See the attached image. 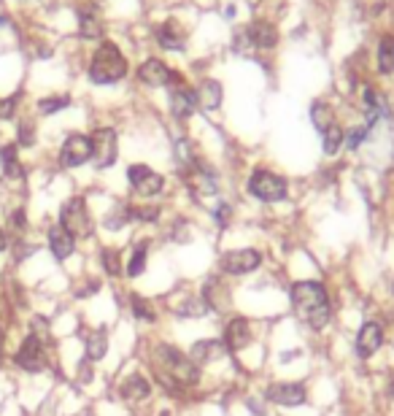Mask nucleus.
Returning a JSON list of instances; mask_svg holds the SVG:
<instances>
[{
  "mask_svg": "<svg viewBox=\"0 0 394 416\" xmlns=\"http://www.w3.org/2000/svg\"><path fill=\"white\" fill-rule=\"evenodd\" d=\"M173 73H176V68H170L165 60L149 57V60L141 62V68H138V81L143 87H149V90H167Z\"/></svg>",
  "mask_w": 394,
  "mask_h": 416,
  "instance_id": "5701e85b",
  "label": "nucleus"
},
{
  "mask_svg": "<svg viewBox=\"0 0 394 416\" xmlns=\"http://www.w3.org/2000/svg\"><path fill=\"white\" fill-rule=\"evenodd\" d=\"M35 143V122L22 119L16 127V146H32Z\"/></svg>",
  "mask_w": 394,
  "mask_h": 416,
  "instance_id": "e433bc0d",
  "label": "nucleus"
},
{
  "mask_svg": "<svg viewBox=\"0 0 394 416\" xmlns=\"http://www.w3.org/2000/svg\"><path fill=\"white\" fill-rule=\"evenodd\" d=\"M308 119H311V127L321 136L324 130H330L333 124H338V114H335V106L330 100L318 97V100H314L311 108H308Z\"/></svg>",
  "mask_w": 394,
  "mask_h": 416,
  "instance_id": "a878e982",
  "label": "nucleus"
},
{
  "mask_svg": "<svg viewBox=\"0 0 394 416\" xmlns=\"http://www.w3.org/2000/svg\"><path fill=\"white\" fill-rule=\"evenodd\" d=\"M392 122H394V108H392Z\"/></svg>",
  "mask_w": 394,
  "mask_h": 416,
  "instance_id": "a18cd8bd",
  "label": "nucleus"
},
{
  "mask_svg": "<svg viewBox=\"0 0 394 416\" xmlns=\"http://www.w3.org/2000/svg\"><path fill=\"white\" fill-rule=\"evenodd\" d=\"M389 227H392V235H389V238H394V211H392V216H389Z\"/></svg>",
  "mask_w": 394,
  "mask_h": 416,
  "instance_id": "37998d69",
  "label": "nucleus"
},
{
  "mask_svg": "<svg viewBox=\"0 0 394 416\" xmlns=\"http://www.w3.org/2000/svg\"><path fill=\"white\" fill-rule=\"evenodd\" d=\"M81 246H84V244H81L78 238H73V235L65 230V227H60L57 222H52V225H46L44 227L46 254L57 262V265H62V268H65V265H71L73 260L81 262V265H87V262H90Z\"/></svg>",
  "mask_w": 394,
  "mask_h": 416,
  "instance_id": "dca6fc26",
  "label": "nucleus"
},
{
  "mask_svg": "<svg viewBox=\"0 0 394 416\" xmlns=\"http://www.w3.org/2000/svg\"><path fill=\"white\" fill-rule=\"evenodd\" d=\"M343 149H346V127L338 122L321 133V155L327 160H335V157H340Z\"/></svg>",
  "mask_w": 394,
  "mask_h": 416,
  "instance_id": "c85d7f7f",
  "label": "nucleus"
},
{
  "mask_svg": "<svg viewBox=\"0 0 394 416\" xmlns=\"http://www.w3.org/2000/svg\"><path fill=\"white\" fill-rule=\"evenodd\" d=\"M0 25H6V16H3V14H0Z\"/></svg>",
  "mask_w": 394,
  "mask_h": 416,
  "instance_id": "c03bdc74",
  "label": "nucleus"
},
{
  "mask_svg": "<svg viewBox=\"0 0 394 416\" xmlns=\"http://www.w3.org/2000/svg\"><path fill=\"white\" fill-rule=\"evenodd\" d=\"M195 287L200 300L205 303L208 314L213 316V322H222L227 314L235 311V284L222 278L213 268L195 278Z\"/></svg>",
  "mask_w": 394,
  "mask_h": 416,
  "instance_id": "4468645a",
  "label": "nucleus"
},
{
  "mask_svg": "<svg viewBox=\"0 0 394 416\" xmlns=\"http://www.w3.org/2000/svg\"><path fill=\"white\" fill-rule=\"evenodd\" d=\"M381 306H389L394 309V268H389L383 273V303Z\"/></svg>",
  "mask_w": 394,
  "mask_h": 416,
  "instance_id": "58836bf2",
  "label": "nucleus"
},
{
  "mask_svg": "<svg viewBox=\"0 0 394 416\" xmlns=\"http://www.w3.org/2000/svg\"><path fill=\"white\" fill-rule=\"evenodd\" d=\"M157 44L167 52H181L186 44V32L181 30V25L176 19H167L157 28Z\"/></svg>",
  "mask_w": 394,
  "mask_h": 416,
  "instance_id": "bb28decb",
  "label": "nucleus"
},
{
  "mask_svg": "<svg viewBox=\"0 0 394 416\" xmlns=\"http://www.w3.org/2000/svg\"><path fill=\"white\" fill-rule=\"evenodd\" d=\"M71 103H73L71 95H49V97H41V100H38V114H41V117H52V114L65 111Z\"/></svg>",
  "mask_w": 394,
  "mask_h": 416,
  "instance_id": "72a5a7b5",
  "label": "nucleus"
},
{
  "mask_svg": "<svg viewBox=\"0 0 394 416\" xmlns=\"http://www.w3.org/2000/svg\"><path fill=\"white\" fill-rule=\"evenodd\" d=\"M195 97H197V108L205 111V114H216L222 103H225V84L219 78L203 76L195 84Z\"/></svg>",
  "mask_w": 394,
  "mask_h": 416,
  "instance_id": "b1692460",
  "label": "nucleus"
},
{
  "mask_svg": "<svg viewBox=\"0 0 394 416\" xmlns=\"http://www.w3.org/2000/svg\"><path fill=\"white\" fill-rule=\"evenodd\" d=\"M57 162L65 170L84 168L92 162V138L87 133H71L62 141L60 152H57Z\"/></svg>",
  "mask_w": 394,
  "mask_h": 416,
  "instance_id": "4be33fe9",
  "label": "nucleus"
},
{
  "mask_svg": "<svg viewBox=\"0 0 394 416\" xmlns=\"http://www.w3.org/2000/svg\"><path fill=\"white\" fill-rule=\"evenodd\" d=\"M92 138V168L95 170H111L119 160V133L117 127H95L90 133Z\"/></svg>",
  "mask_w": 394,
  "mask_h": 416,
  "instance_id": "aec40b11",
  "label": "nucleus"
},
{
  "mask_svg": "<svg viewBox=\"0 0 394 416\" xmlns=\"http://www.w3.org/2000/svg\"><path fill=\"white\" fill-rule=\"evenodd\" d=\"M119 309L124 319L136 327L141 335L160 333L165 330V311H162V297H154L136 290V287H124L119 292Z\"/></svg>",
  "mask_w": 394,
  "mask_h": 416,
  "instance_id": "1a4fd4ad",
  "label": "nucleus"
},
{
  "mask_svg": "<svg viewBox=\"0 0 394 416\" xmlns=\"http://www.w3.org/2000/svg\"><path fill=\"white\" fill-rule=\"evenodd\" d=\"M130 73V62L121 54V49L111 41H103L100 47L95 49L90 60V68H87V76H90L92 84L97 87H111Z\"/></svg>",
  "mask_w": 394,
  "mask_h": 416,
  "instance_id": "2eb2a0df",
  "label": "nucleus"
},
{
  "mask_svg": "<svg viewBox=\"0 0 394 416\" xmlns=\"http://www.w3.org/2000/svg\"><path fill=\"white\" fill-rule=\"evenodd\" d=\"M235 311L251 314L262 322H275L287 316V278L281 268L275 265L273 271L262 276L235 284Z\"/></svg>",
  "mask_w": 394,
  "mask_h": 416,
  "instance_id": "39448f33",
  "label": "nucleus"
},
{
  "mask_svg": "<svg viewBox=\"0 0 394 416\" xmlns=\"http://www.w3.org/2000/svg\"><path fill=\"white\" fill-rule=\"evenodd\" d=\"M78 343H81V355L90 359L92 365L103 368L108 359L114 357V330L111 324H84L78 330Z\"/></svg>",
  "mask_w": 394,
  "mask_h": 416,
  "instance_id": "a211bd4d",
  "label": "nucleus"
},
{
  "mask_svg": "<svg viewBox=\"0 0 394 416\" xmlns=\"http://www.w3.org/2000/svg\"><path fill=\"white\" fill-rule=\"evenodd\" d=\"M203 214H205V227L219 238V235H225L227 230H232L235 225H238V219H241V211H238V203L232 201V198H216L213 203H208L205 208H203Z\"/></svg>",
  "mask_w": 394,
  "mask_h": 416,
  "instance_id": "412c9836",
  "label": "nucleus"
},
{
  "mask_svg": "<svg viewBox=\"0 0 394 416\" xmlns=\"http://www.w3.org/2000/svg\"><path fill=\"white\" fill-rule=\"evenodd\" d=\"M57 225L65 227L81 244H97V222H95V208L84 195H71L60 203L57 208Z\"/></svg>",
  "mask_w": 394,
  "mask_h": 416,
  "instance_id": "ddd939ff",
  "label": "nucleus"
},
{
  "mask_svg": "<svg viewBox=\"0 0 394 416\" xmlns=\"http://www.w3.org/2000/svg\"><path fill=\"white\" fill-rule=\"evenodd\" d=\"M246 38H249V44H251V47H257V49H275L278 47V30H275V25L265 22V19L251 22V25L246 28Z\"/></svg>",
  "mask_w": 394,
  "mask_h": 416,
  "instance_id": "393cba45",
  "label": "nucleus"
},
{
  "mask_svg": "<svg viewBox=\"0 0 394 416\" xmlns=\"http://www.w3.org/2000/svg\"><path fill=\"white\" fill-rule=\"evenodd\" d=\"M87 260L92 262L90 271H95L106 284H111V287H117V284L124 287V246L97 241L95 249L87 254Z\"/></svg>",
  "mask_w": 394,
  "mask_h": 416,
  "instance_id": "f3484780",
  "label": "nucleus"
},
{
  "mask_svg": "<svg viewBox=\"0 0 394 416\" xmlns=\"http://www.w3.org/2000/svg\"><path fill=\"white\" fill-rule=\"evenodd\" d=\"M19 100H22V93H14V95H8V97H3V100H0V122L14 119Z\"/></svg>",
  "mask_w": 394,
  "mask_h": 416,
  "instance_id": "4c0bfd02",
  "label": "nucleus"
},
{
  "mask_svg": "<svg viewBox=\"0 0 394 416\" xmlns=\"http://www.w3.org/2000/svg\"><path fill=\"white\" fill-rule=\"evenodd\" d=\"M124 182H127L130 201L167 203L170 198V179L149 162H130L124 170Z\"/></svg>",
  "mask_w": 394,
  "mask_h": 416,
  "instance_id": "f8f14e48",
  "label": "nucleus"
},
{
  "mask_svg": "<svg viewBox=\"0 0 394 416\" xmlns=\"http://www.w3.org/2000/svg\"><path fill=\"white\" fill-rule=\"evenodd\" d=\"M3 357H6V327L0 324V368H3Z\"/></svg>",
  "mask_w": 394,
  "mask_h": 416,
  "instance_id": "79ce46f5",
  "label": "nucleus"
},
{
  "mask_svg": "<svg viewBox=\"0 0 394 416\" xmlns=\"http://www.w3.org/2000/svg\"><path fill=\"white\" fill-rule=\"evenodd\" d=\"M11 249V244H8V232H6V227H0V254H6Z\"/></svg>",
  "mask_w": 394,
  "mask_h": 416,
  "instance_id": "a19ab883",
  "label": "nucleus"
},
{
  "mask_svg": "<svg viewBox=\"0 0 394 416\" xmlns=\"http://www.w3.org/2000/svg\"><path fill=\"white\" fill-rule=\"evenodd\" d=\"M216 335L225 343L235 368L246 381H259L268 370V335L270 322H262L251 314L232 311L216 324Z\"/></svg>",
  "mask_w": 394,
  "mask_h": 416,
  "instance_id": "20e7f679",
  "label": "nucleus"
},
{
  "mask_svg": "<svg viewBox=\"0 0 394 416\" xmlns=\"http://www.w3.org/2000/svg\"><path fill=\"white\" fill-rule=\"evenodd\" d=\"M243 195L249 201L259 206V208H284V206H292V182L281 170L270 168V165H254V168L246 173L243 179Z\"/></svg>",
  "mask_w": 394,
  "mask_h": 416,
  "instance_id": "6e6552de",
  "label": "nucleus"
},
{
  "mask_svg": "<svg viewBox=\"0 0 394 416\" xmlns=\"http://www.w3.org/2000/svg\"><path fill=\"white\" fill-rule=\"evenodd\" d=\"M11 362L25 376H44V373H52V370L60 373L57 357H54V349H52V338H44V335H38L32 330H28L22 335L19 346L11 355Z\"/></svg>",
  "mask_w": 394,
  "mask_h": 416,
  "instance_id": "9d476101",
  "label": "nucleus"
},
{
  "mask_svg": "<svg viewBox=\"0 0 394 416\" xmlns=\"http://www.w3.org/2000/svg\"><path fill=\"white\" fill-rule=\"evenodd\" d=\"M262 400L268 403L273 416H321L314 398H311V381L308 379H275L262 376L254 381Z\"/></svg>",
  "mask_w": 394,
  "mask_h": 416,
  "instance_id": "0eeeda50",
  "label": "nucleus"
},
{
  "mask_svg": "<svg viewBox=\"0 0 394 416\" xmlns=\"http://www.w3.org/2000/svg\"><path fill=\"white\" fill-rule=\"evenodd\" d=\"M287 309L289 319L314 343H327L338 333L340 297L330 281V273L287 278Z\"/></svg>",
  "mask_w": 394,
  "mask_h": 416,
  "instance_id": "f03ea898",
  "label": "nucleus"
},
{
  "mask_svg": "<svg viewBox=\"0 0 394 416\" xmlns=\"http://www.w3.org/2000/svg\"><path fill=\"white\" fill-rule=\"evenodd\" d=\"M111 405V416H143V414H136V411H130V408H121L119 403H108Z\"/></svg>",
  "mask_w": 394,
  "mask_h": 416,
  "instance_id": "ea45409f",
  "label": "nucleus"
},
{
  "mask_svg": "<svg viewBox=\"0 0 394 416\" xmlns=\"http://www.w3.org/2000/svg\"><path fill=\"white\" fill-rule=\"evenodd\" d=\"M8 251H11L14 265H25L28 260H32V257L41 254V244H35V241H30V238H16L14 249H8Z\"/></svg>",
  "mask_w": 394,
  "mask_h": 416,
  "instance_id": "473e14b6",
  "label": "nucleus"
},
{
  "mask_svg": "<svg viewBox=\"0 0 394 416\" xmlns=\"http://www.w3.org/2000/svg\"><path fill=\"white\" fill-rule=\"evenodd\" d=\"M373 136V127L367 122H357L346 127V152H359Z\"/></svg>",
  "mask_w": 394,
  "mask_h": 416,
  "instance_id": "7c9ffc66",
  "label": "nucleus"
},
{
  "mask_svg": "<svg viewBox=\"0 0 394 416\" xmlns=\"http://www.w3.org/2000/svg\"><path fill=\"white\" fill-rule=\"evenodd\" d=\"M160 257V241L154 232H136L124 246V287H141Z\"/></svg>",
  "mask_w": 394,
  "mask_h": 416,
  "instance_id": "9b49d317",
  "label": "nucleus"
},
{
  "mask_svg": "<svg viewBox=\"0 0 394 416\" xmlns=\"http://www.w3.org/2000/svg\"><path fill=\"white\" fill-rule=\"evenodd\" d=\"M376 71L381 76H394V35H383L376 52Z\"/></svg>",
  "mask_w": 394,
  "mask_h": 416,
  "instance_id": "c756f323",
  "label": "nucleus"
},
{
  "mask_svg": "<svg viewBox=\"0 0 394 416\" xmlns=\"http://www.w3.org/2000/svg\"><path fill=\"white\" fill-rule=\"evenodd\" d=\"M6 227L14 232L16 238H28L30 232V216H28V208L25 206H14L8 216H6Z\"/></svg>",
  "mask_w": 394,
  "mask_h": 416,
  "instance_id": "2f4dec72",
  "label": "nucleus"
},
{
  "mask_svg": "<svg viewBox=\"0 0 394 416\" xmlns=\"http://www.w3.org/2000/svg\"><path fill=\"white\" fill-rule=\"evenodd\" d=\"M108 392H111V400L119 403L121 408H130V411L143 416L152 414L154 405L162 400L152 370L138 357H130L127 362H121L117 368V373L108 379Z\"/></svg>",
  "mask_w": 394,
  "mask_h": 416,
  "instance_id": "423d86ee",
  "label": "nucleus"
},
{
  "mask_svg": "<svg viewBox=\"0 0 394 416\" xmlns=\"http://www.w3.org/2000/svg\"><path fill=\"white\" fill-rule=\"evenodd\" d=\"M167 111H170V117L179 124H186L197 111H200V108H197L195 87L186 84V78H184L179 71L173 73L170 84H167Z\"/></svg>",
  "mask_w": 394,
  "mask_h": 416,
  "instance_id": "6ab92c4d",
  "label": "nucleus"
},
{
  "mask_svg": "<svg viewBox=\"0 0 394 416\" xmlns=\"http://www.w3.org/2000/svg\"><path fill=\"white\" fill-rule=\"evenodd\" d=\"M275 251L268 241V235H257L251 230H238V225L216 238L213 251V271L229 284H243L251 278L273 271Z\"/></svg>",
  "mask_w": 394,
  "mask_h": 416,
  "instance_id": "7ed1b4c3",
  "label": "nucleus"
},
{
  "mask_svg": "<svg viewBox=\"0 0 394 416\" xmlns=\"http://www.w3.org/2000/svg\"><path fill=\"white\" fill-rule=\"evenodd\" d=\"M81 35L90 38V41L103 38V25L95 14H81Z\"/></svg>",
  "mask_w": 394,
  "mask_h": 416,
  "instance_id": "c9c22d12",
  "label": "nucleus"
},
{
  "mask_svg": "<svg viewBox=\"0 0 394 416\" xmlns=\"http://www.w3.org/2000/svg\"><path fill=\"white\" fill-rule=\"evenodd\" d=\"M0 168H3V176L11 179V182L25 179V165H22V160H19V146H16V143L0 146Z\"/></svg>",
  "mask_w": 394,
  "mask_h": 416,
  "instance_id": "cd10ccee",
  "label": "nucleus"
},
{
  "mask_svg": "<svg viewBox=\"0 0 394 416\" xmlns=\"http://www.w3.org/2000/svg\"><path fill=\"white\" fill-rule=\"evenodd\" d=\"M381 384H378V398L383 400L386 408H394V365L386 368L383 373H378Z\"/></svg>",
  "mask_w": 394,
  "mask_h": 416,
  "instance_id": "f704fd0d",
  "label": "nucleus"
},
{
  "mask_svg": "<svg viewBox=\"0 0 394 416\" xmlns=\"http://www.w3.org/2000/svg\"><path fill=\"white\" fill-rule=\"evenodd\" d=\"M136 357L152 370L154 381L160 386V395L165 400L176 403L179 408H181V403L213 395L205 373L192 362L184 343H179L167 330L141 335L136 346Z\"/></svg>",
  "mask_w": 394,
  "mask_h": 416,
  "instance_id": "f257e3e1",
  "label": "nucleus"
}]
</instances>
